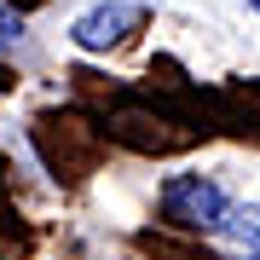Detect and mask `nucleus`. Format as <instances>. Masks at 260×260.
Listing matches in <instances>:
<instances>
[{"label":"nucleus","mask_w":260,"mask_h":260,"mask_svg":"<svg viewBox=\"0 0 260 260\" xmlns=\"http://www.w3.org/2000/svg\"><path fill=\"white\" fill-rule=\"evenodd\" d=\"M225 191L214 185V179L203 174H174L162 185V214L174 225H191V232H220V220H225Z\"/></svg>","instance_id":"nucleus-1"},{"label":"nucleus","mask_w":260,"mask_h":260,"mask_svg":"<svg viewBox=\"0 0 260 260\" xmlns=\"http://www.w3.org/2000/svg\"><path fill=\"white\" fill-rule=\"evenodd\" d=\"M220 237L237 243V249H249V254H260V208L232 203V208H225V220H220Z\"/></svg>","instance_id":"nucleus-3"},{"label":"nucleus","mask_w":260,"mask_h":260,"mask_svg":"<svg viewBox=\"0 0 260 260\" xmlns=\"http://www.w3.org/2000/svg\"><path fill=\"white\" fill-rule=\"evenodd\" d=\"M18 35H23V18H18L12 6H0V52H6V47H18Z\"/></svg>","instance_id":"nucleus-4"},{"label":"nucleus","mask_w":260,"mask_h":260,"mask_svg":"<svg viewBox=\"0 0 260 260\" xmlns=\"http://www.w3.org/2000/svg\"><path fill=\"white\" fill-rule=\"evenodd\" d=\"M243 6H254V12H260V0H243Z\"/></svg>","instance_id":"nucleus-5"},{"label":"nucleus","mask_w":260,"mask_h":260,"mask_svg":"<svg viewBox=\"0 0 260 260\" xmlns=\"http://www.w3.org/2000/svg\"><path fill=\"white\" fill-rule=\"evenodd\" d=\"M139 18L145 12L133 6V0H99L93 12H81V18L70 23V41L81 52H110L116 41H127L133 29H139Z\"/></svg>","instance_id":"nucleus-2"}]
</instances>
